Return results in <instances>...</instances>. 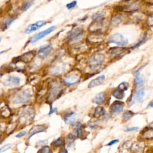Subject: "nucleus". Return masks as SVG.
<instances>
[{
	"label": "nucleus",
	"instance_id": "obj_1",
	"mask_svg": "<svg viewBox=\"0 0 153 153\" xmlns=\"http://www.w3.org/2000/svg\"><path fill=\"white\" fill-rule=\"evenodd\" d=\"M35 116V111L31 106H26L21 110L19 117V121L22 124H26L32 121Z\"/></svg>",
	"mask_w": 153,
	"mask_h": 153
},
{
	"label": "nucleus",
	"instance_id": "obj_2",
	"mask_svg": "<svg viewBox=\"0 0 153 153\" xmlns=\"http://www.w3.org/2000/svg\"><path fill=\"white\" fill-rule=\"evenodd\" d=\"M62 91V87L60 83L56 81L53 82L51 85L49 93V100L51 102H53L56 99L58 96L60 95Z\"/></svg>",
	"mask_w": 153,
	"mask_h": 153
},
{
	"label": "nucleus",
	"instance_id": "obj_3",
	"mask_svg": "<svg viewBox=\"0 0 153 153\" xmlns=\"http://www.w3.org/2000/svg\"><path fill=\"white\" fill-rule=\"evenodd\" d=\"M105 60V56L100 53H95L90 57L89 59V66L90 68L95 69L103 64Z\"/></svg>",
	"mask_w": 153,
	"mask_h": 153
},
{
	"label": "nucleus",
	"instance_id": "obj_4",
	"mask_svg": "<svg viewBox=\"0 0 153 153\" xmlns=\"http://www.w3.org/2000/svg\"><path fill=\"white\" fill-rule=\"evenodd\" d=\"M32 98V94L30 90L26 89L20 92L16 96L14 99L13 103L14 104H21L26 103L31 100Z\"/></svg>",
	"mask_w": 153,
	"mask_h": 153
},
{
	"label": "nucleus",
	"instance_id": "obj_5",
	"mask_svg": "<svg viewBox=\"0 0 153 153\" xmlns=\"http://www.w3.org/2000/svg\"><path fill=\"white\" fill-rule=\"evenodd\" d=\"M84 35V30L80 28H76L73 29L69 33L68 39L69 42L76 43L82 39Z\"/></svg>",
	"mask_w": 153,
	"mask_h": 153
},
{
	"label": "nucleus",
	"instance_id": "obj_6",
	"mask_svg": "<svg viewBox=\"0 0 153 153\" xmlns=\"http://www.w3.org/2000/svg\"><path fill=\"white\" fill-rule=\"evenodd\" d=\"M108 41L110 43L116 44L121 46H126L128 44L127 39L119 33H116L114 34L111 35L108 39Z\"/></svg>",
	"mask_w": 153,
	"mask_h": 153
},
{
	"label": "nucleus",
	"instance_id": "obj_7",
	"mask_svg": "<svg viewBox=\"0 0 153 153\" xmlns=\"http://www.w3.org/2000/svg\"><path fill=\"white\" fill-rule=\"evenodd\" d=\"M55 29H56V26H50V28H48V29H47L46 30H44L43 31H41L40 32L37 33V34L33 35L31 38V43H35L37 41H38V40H40L41 39L44 38L46 36L50 34V33L51 32H52Z\"/></svg>",
	"mask_w": 153,
	"mask_h": 153
},
{
	"label": "nucleus",
	"instance_id": "obj_8",
	"mask_svg": "<svg viewBox=\"0 0 153 153\" xmlns=\"http://www.w3.org/2000/svg\"><path fill=\"white\" fill-rule=\"evenodd\" d=\"M80 79V76L78 72H71L64 78V82L69 86L77 83Z\"/></svg>",
	"mask_w": 153,
	"mask_h": 153
},
{
	"label": "nucleus",
	"instance_id": "obj_9",
	"mask_svg": "<svg viewBox=\"0 0 153 153\" xmlns=\"http://www.w3.org/2000/svg\"><path fill=\"white\" fill-rule=\"evenodd\" d=\"M141 7L140 4L138 2L134 1L130 4L123 5V6H118L117 9L119 11H124V12H135L139 10Z\"/></svg>",
	"mask_w": 153,
	"mask_h": 153
},
{
	"label": "nucleus",
	"instance_id": "obj_10",
	"mask_svg": "<svg viewBox=\"0 0 153 153\" xmlns=\"http://www.w3.org/2000/svg\"><path fill=\"white\" fill-rule=\"evenodd\" d=\"M52 50V44H46L41 46L38 51L37 56L39 58L46 59Z\"/></svg>",
	"mask_w": 153,
	"mask_h": 153
},
{
	"label": "nucleus",
	"instance_id": "obj_11",
	"mask_svg": "<svg viewBox=\"0 0 153 153\" xmlns=\"http://www.w3.org/2000/svg\"><path fill=\"white\" fill-rule=\"evenodd\" d=\"M46 22L43 20H40L35 22L34 24H32L28 25L25 29L26 33H31L38 30L39 28H41L43 26L46 25Z\"/></svg>",
	"mask_w": 153,
	"mask_h": 153
},
{
	"label": "nucleus",
	"instance_id": "obj_12",
	"mask_svg": "<svg viewBox=\"0 0 153 153\" xmlns=\"http://www.w3.org/2000/svg\"><path fill=\"white\" fill-rule=\"evenodd\" d=\"M20 78L15 76H9L5 81L4 84L9 87H16L20 84Z\"/></svg>",
	"mask_w": 153,
	"mask_h": 153
},
{
	"label": "nucleus",
	"instance_id": "obj_13",
	"mask_svg": "<svg viewBox=\"0 0 153 153\" xmlns=\"http://www.w3.org/2000/svg\"><path fill=\"white\" fill-rule=\"evenodd\" d=\"M103 39V36L100 32H93L87 37V41L90 43H100Z\"/></svg>",
	"mask_w": 153,
	"mask_h": 153
},
{
	"label": "nucleus",
	"instance_id": "obj_14",
	"mask_svg": "<svg viewBox=\"0 0 153 153\" xmlns=\"http://www.w3.org/2000/svg\"><path fill=\"white\" fill-rule=\"evenodd\" d=\"M47 130V127L44 125H35L33 126L30 130L28 135H29V139L31 138L33 135L38 133H41L45 132Z\"/></svg>",
	"mask_w": 153,
	"mask_h": 153
},
{
	"label": "nucleus",
	"instance_id": "obj_15",
	"mask_svg": "<svg viewBox=\"0 0 153 153\" xmlns=\"http://www.w3.org/2000/svg\"><path fill=\"white\" fill-rule=\"evenodd\" d=\"M104 25L103 20L95 21L89 27V30L92 32H100Z\"/></svg>",
	"mask_w": 153,
	"mask_h": 153
},
{
	"label": "nucleus",
	"instance_id": "obj_16",
	"mask_svg": "<svg viewBox=\"0 0 153 153\" xmlns=\"http://www.w3.org/2000/svg\"><path fill=\"white\" fill-rule=\"evenodd\" d=\"M126 49L120 47H112L109 50V54L112 58H117L125 52Z\"/></svg>",
	"mask_w": 153,
	"mask_h": 153
},
{
	"label": "nucleus",
	"instance_id": "obj_17",
	"mask_svg": "<svg viewBox=\"0 0 153 153\" xmlns=\"http://www.w3.org/2000/svg\"><path fill=\"white\" fill-rule=\"evenodd\" d=\"M105 79V76H99L98 77L96 78L93 80H92L91 81H90L88 85V87L89 88H92L95 87L96 86H98L99 85H100L102 83Z\"/></svg>",
	"mask_w": 153,
	"mask_h": 153
},
{
	"label": "nucleus",
	"instance_id": "obj_18",
	"mask_svg": "<svg viewBox=\"0 0 153 153\" xmlns=\"http://www.w3.org/2000/svg\"><path fill=\"white\" fill-rule=\"evenodd\" d=\"M124 106V104L123 102L117 100L112 104L111 110L115 113H120L123 110Z\"/></svg>",
	"mask_w": 153,
	"mask_h": 153
},
{
	"label": "nucleus",
	"instance_id": "obj_19",
	"mask_svg": "<svg viewBox=\"0 0 153 153\" xmlns=\"http://www.w3.org/2000/svg\"><path fill=\"white\" fill-rule=\"evenodd\" d=\"M76 118V115L71 111L66 112L64 114V121L66 124H71L74 122Z\"/></svg>",
	"mask_w": 153,
	"mask_h": 153
},
{
	"label": "nucleus",
	"instance_id": "obj_20",
	"mask_svg": "<svg viewBox=\"0 0 153 153\" xmlns=\"http://www.w3.org/2000/svg\"><path fill=\"white\" fill-rule=\"evenodd\" d=\"M124 19V16L121 14H117L112 16L111 19V25L116 26L119 25Z\"/></svg>",
	"mask_w": 153,
	"mask_h": 153
},
{
	"label": "nucleus",
	"instance_id": "obj_21",
	"mask_svg": "<svg viewBox=\"0 0 153 153\" xmlns=\"http://www.w3.org/2000/svg\"><path fill=\"white\" fill-rule=\"evenodd\" d=\"M106 15L105 12L104 11H99V12L95 13L92 16V19L94 21H100L103 20V19L105 18Z\"/></svg>",
	"mask_w": 153,
	"mask_h": 153
},
{
	"label": "nucleus",
	"instance_id": "obj_22",
	"mask_svg": "<svg viewBox=\"0 0 153 153\" xmlns=\"http://www.w3.org/2000/svg\"><path fill=\"white\" fill-rule=\"evenodd\" d=\"M105 99H106L105 93L104 92H101L96 96L95 99V103L98 105H100L104 102Z\"/></svg>",
	"mask_w": 153,
	"mask_h": 153
},
{
	"label": "nucleus",
	"instance_id": "obj_23",
	"mask_svg": "<svg viewBox=\"0 0 153 153\" xmlns=\"http://www.w3.org/2000/svg\"><path fill=\"white\" fill-rule=\"evenodd\" d=\"M65 70V66L64 64H58L53 68V72L55 74H60Z\"/></svg>",
	"mask_w": 153,
	"mask_h": 153
},
{
	"label": "nucleus",
	"instance_id": "obj_24",
	"mask_svg": "<svg viewBox=\"0 0 153 153\" xmlns=\"http://www.w3.org/2000/svg\"><path fill=\"white\" fill-rule=\"evenodd\" d=\"M142 137L146 139H151L153 138V129H147L142 133Z\"/></svg>",
	"mask_w": 153,
	"mask_h": 153
},
{
	"label": "nucleus",
	"instance_id": "obj_25",
	"mask_svg": "<svg viewBox=\"0 0 153 153\" xmlns=\"http://www.w3.org/2000/svg\"><path fill=\"white\" fill-rule=\"evenodd\" d=\"M144 148V145L141 142H139L135 143L133 145H132L131 149L133 151L135 152H141V151H142Z\"/></svg>",
	"mask_w": 153,
	"mask_h": 153
},
{
	"label": "nucleus",
	"instance_id": "obj_26",
	"mask_svg": "<svg viewBox=\"0 0 153 153\" xmlns=\"http://www.w3.org/2000/svg\"><path fill=\"white\" fill-rule=\"evenodd\" d=\"M145 95V91L143 89H140L136 92L135 97H134V100L136 102H140L142 100L144 96Z\"/></svg>",
	"mask_w": 153,
	"mask_h": 153
},
{
	"label": "nucleus",
	"instance_id": "obj_27",
	"mask_svg": "<svg viewBox=\"0 0 153 153\" xmlns=\"http://www.w3.org/2000/svg\"><path fill=\"white\" fill-rule=\"evenodd\" d=\"M112 95L113 96H114V98H116V99H119V100L123 99L124 98V95H125L124 92L121 91V90H119V89L114 90V91L112 92Z\"/></svg>",
	"mask_w": 153,
	"mask_h": 153
},
{
	"label": "nucleus",
	"instance_id": "obj_28",
	"mask_svg": "<svg viewBox=\"0 0 153 153\" xmlns=\"http://www.w3.org/2000/svg\"><path fill=\"white\" fill-rule=\"evenodd\" d=\"M144 81L142 77H141L139 76V74L136 75L135 80H134V84L135 87H141L144 84Z\"/></svg>",
	"mask_w": 153,
	"mask_h": 153
},
{
	"label": "nucleus",
	"instance_id": "obj_29",
	"mask_svg": "<svg viewBox=\"0 0 153 153\" xmlns=\"http://www.w3.org/2000/svg\"><path fill=\"white\" fill-rule=\"evenodd\" d=\"M105 113V110L103 107L102 106H98L96 108V109L94 112V116L95 117L99 118L103 116Z\"/></svg>",
	"mask_w": 153,
	"mask_h": 153
},
{
	"label": "nucleus",
	"instance_id": "obj_30",
	"mask_svg": "<svg viewBox=\"0 0 153 153\" xmlns=\"http://www.w3.org/2000/svg\"><path fill=\"white\" fill-rule=\"evenodd\" d=\"M134 116V113L131 111H126L123 113V118L124 120H129Z\"/></svg>",
	"mask_w": 153,
	"mask_h": 153
},
{
	"label": "nucleus",
	"instance_id": "obj_31",
	"mask_svg": "<svg viewBox=\"0 0 153 153\" xmlns=\"http://www.w3.org/2000/svg\"><path fill=\"white\" fill-rule=\"evenodd\" d=\"M51 152H52V150L50 147L48 145H44L38 150L37 153H51Z\"/></svg>",
	"mask_w": 153,
	"mask_h": 153
},
{
	"label": "nucleus",
	"instance_id": "obj_32",
	"mask_svg": "<svg viewBox=\"0 0 153 153\" xmlns=\"http://www.w3.org/2000/svg\"><path fill=\"white\" fill-rule=\"evenodd\" d=\"M129 86V85L128 83L123 82L121 84H119L118 89L120 90L121 91L124 92V91H126V90H127L128 89Z\"/></svg>",
	"mask_w": 153,
	"mask_h": 153
},
{
	"label": "nucleus",
	"instance_id": "obj_33",
	"mask_svg": "<svg viewBox=\"0 0 153 153\" xmlns=\"http://www.w3.org/2000/svg\"><path fill=\"white\" fill-rule=\"evenodd\" d=\"M64 140L62 139V138H58L56 140L54 141L52 145L54 146V147H59L60 146H62V145L64 144Z\"/></svg>",
	"mask_w": 153,
	"mask_h": 153
},
{
	"label": "nucleus",
	"instance_id": "obj_34",
	"mask_svg": "<svg viewBox=\"0 0 153 153\" xmlns=\"http://www.w3.org/2000/svg\"><path fill=\"white\" fill-rule=\"evenodd\" d=\"M32 4H33V1L26 2L25 4H24L23 5V6H22V7L21 9L22 11H23V12H24V11L27 10L28 9H30L32 6Z\"/></svg>",
	"mask_w": 153,
	"mask_h": 153
},
{
	"label": "nucleus",
	"instance_id": "obj_35",
	"mask_svg": "<svg viewBox=\"0 0 153 153\" xmlns=\"http://www.w3.org/2000/svg\"><path fill=\"white\" fill-rule=\"evenodd\" d=\"M11 146H12V144H8L3 146L1 148H0V153H3L5 151H6L7 150L11 148Z\"/></svg>",
	"mask_w": 153,
	"mask_h": 153
},
{
	"label": "nucleus",
	"instance_id": "obj_36",
	"mask_svg": "<svg viewBox=\"0 0 153 153\" xmlns=\"http://www.w3.org/2000/svg\"><path fill=\"white\" fill-rule=\"evenodd\" d=\"M132 145V142L131 141H126L123 145V147L124 149H129V148H131Z\"/></svg>",
	"mask_w": 153,
	"mask_h": 153
},
{
	"label": "nucleus",
	"instance_id": "obj_37",
	"mask_svg": "<svg viewBox=\"0 0 153 153\" xmlns=\"http://www.w3.org/2000/svg\"><path fill=\"white\" fill-rule=\"evenodd\" d=\"M147 24L149 26H153V14H151L147 19Z\"/></svg>",
	"mask_w": 153,
	"mask_h": 153
},
{
	"label": "nucleus",
	"instance_id": "obj_38",
	"mask_svg": "<svg viewBox=\"0 0 153 153\" xmlns=\"http://www.w3.org/2000/svg\"><path fill=\"white\" fill-rule=\"evenodd\" d=\"M77 5V1H72L69 4H68L66 5V7L68 9H71L72 8H74V7H76V5Z\"/></svg>",
	"mask_w": 153,
	"mask_h": 153
},
{
	"label": "nucleus",
	"instance_id": "obj_39",
	"mask_svg": "<svg viewBox=\"0 0 153 153\" xmlns=\"http://www.w3.org/2000/svg\"><path fill=\"white\" fill-rule=\"evenodd\" d=\"M26 132H25V131H23V132H19L18 134H17L16 135V138H20L22 137H24V136L26 135Z\"/></svg>",
	"mask_w": 153,
	"mask_h": 153
},
{
	"label": "nucleus",
	"instance_id": "obj_40",
	"mask_svg": "<svg viewBox=\"0 0 153 153\" xmlns=\"http://www.w3.org/2000/svg\"><path fill=\"white\" fill-rule=\"evenodd\" d=\"M139 128L138 127H129L127 128L125 130V132H132V131H135V130H137Z\"/></svg>",
	"mask_w": 153,
	"mask_h": 153
},
{
	"label": "nucleus",
	"instance_id": "obj_41",
	"mask_svg": "<svg viewBox=\"0 0 153 153\" xmlns=\"http://www.w3.org/2000/svg\"><path fill=\"white\" fill-rule=\"evenodd\" d=\"M68 139L69 140H71V141H73V140H74L75 138H76V135H74L72 133H70L69 135H68Z\"/></svg>",
	"mask_w": 153,
	"mask_h": 153
},
{
	"label": "nucleus",
	"instance_id": "obj_42",
	"mask_svg": "<svg viewBox=\"0 0 153 153\" xmlns=\"http://www.w3.org/2000/svg\"><path fill=\"white\" fill-rule=\"evenodd\" d=\"M118 142V139H115V140H113V141H111V142H110L107 144V145H108V146H111L113 144H114L117 142Z\"/></svg>",
	"mask_w": 153,
	"mask_h": 153
},
{
	"label": "nucleus",
	"instance_id": "obj_43",
	"mask_svg": "<svg viewBox=\"0 0 153 153\" xmlns=\"http://www.w3.org/2000/svg\"><path fill=\"white\" fill-rule=\"evenodd\" d=\"M58 153H68V152L67 150L65 148H63L60 150V151H59Z\"/></svg>",
	"mask_w": 153,
	"mask_h": 153
},
{
	"label": "nucleus",
	"instance_id": "obj_44",
	"mask_svg": "<svg viewBox=\"0 0 153 153\" xmlns=\"http://www.w3.org/2000/svg\"><path fill=\"white\" fill-rule=\"evenodd\" d=\"M56 110H57V109H56V108H52V109H51V110H50V111L49 112V114L50 115V114H53V113H54L56 111Z\"/></svg>",
	"mask_w": 153,
	"mask_h": 153
},
{
	"label": "nucleus",
	"instance_id": "obj_45",
	"mask_svg": "<svg viewBox=\"0 0 153 153\" xmlns=\"http://www.w3.org/2000/svg\"><path fill=\"white\" fill-rule=\"evenodd\" d=\"M150 107L153 108V101H152V102H151L150 104Z\"/></svg>",
	"mask_w": 153,
	"mask_h": 153
},
{
	"label": "nucleus",
	"instance_id": "obj_46",
	"mask_svg": "<svg viewBox=\"0 0 153 153\" xmlns=\"http://www.w3.org/2000/svg\"><path fill=\"white\" fill-rule=\"evenodd\" d=\"M0 41H1V38H0Z\"/></svg>",
	"mask_w": 153,
	"mask_h": 153
}]
</instances>
